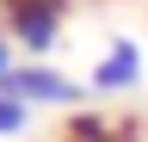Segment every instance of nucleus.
<instances>
[{
  "instance_id": "1",
  "label": "nucleus",
  "mask_w": 148,
  "mask_h": 142,
  "mask_svg": "<svg viewBox=\"0 0 148 142\" xmlns=\"http://www.w3.org/2000/svg\"><path fill=\"white\" fill-rule=\"evenodd\" d=\"M0 12H6V37L25 43L37 62L62 43V12H68V0H0Z\"/></svg>"
},
{
  "instance_id": "2",
  "label": "nucleus",
  "mask_w": 148,
  "mask_h": 142,
  "mask_svg": "<svg viewBox=\"0 0 148 142\" xmlns=\"http://www.w3.org/2000/svg\"><path fill=\"white\" fill-rule=\"evenodd\" d=\"M6 86L31 105V111H37V105H62V111H68V105L86 99V86H74L62 68H49V62H18L12 74H6Z\"/></svg>"
},
{
  "instance_id": "3",
  "label": "nucleus",
  "mask_w": 148,
  "mask_h": 142,
  "mask_svg": "<svg viewBox=\"0 0 148 142\" xmlns=\"http://www.w3.org/2000/svg\"><path fill=\"white\" fill-rule=\"evenodd\" d=\"M130 86H142V49L130 37H117L92 62V93H130Z\"/></svg>"
},
{
  "instance_id": "4",
  "label": "nucleus",
  "mask_w": 148,
  "mask_h": 142,
  "mask_svg": "<svg viewBox=\"0 0 148 142\" xmlns=\"http://www.w3.org/2000/svg\"><path fill=\"white\" fill-rule=\"evenodd\" d=\"M25 123H31V105L18 99L12 86H0V136H18Z\"/></svg>"
},
{
  "instance_id": "5",
  "label": "nucleus",
  "mask_w": 148,
  "mask_h": 142,
  "mask_svg": "<svg viewBox=\"0 0 148 142\" xmlns=\"http://www.w3.org/2000/svg\"><path fill=\"white\" fill-rule=\"evenodd\" d=\"M12 68H18V62H12V43H0V86H6V74H12Z\"/></svg>"
}]
</instances>
